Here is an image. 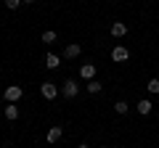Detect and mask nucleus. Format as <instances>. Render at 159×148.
I'll return each mask as SVG.
<instances>
[{
	"instance_id": "obj_13",
	"label": "nucleus",
	"mask_w": 159,
	"mask_h": 148,
	"mask_svg": "<svg viewBox=\"0 0 159 148\" xmlns=\"http://www.w3.org/2000/svg\"><path fill=\"white\" fill-rule=\"evenodd\" d=\"M101 82H98V80H90V82H88V93H101Z\"/></svg>"
},
{
	"instance_id": "obj_1",
	"label": "nucleus",
	"mask_w": 159,
	"mask_h": 148,
	"mask_svg": "<svg viewBox=\"0 0 159 148\" xmlns=\"http://www.w3.org/2000/svg\"><path fill=\"white\" fill-rule=\"evenodd\" d=\"M127 58H130V53H127V48H125V45H114V48H111V61L125 63Z\"/></svg>"
},
{
	"instance_id": "obj_12",
	"label": "nucleus",
	"mask_w": 159,
	"mask_h": 148,
	"mask_svg": "<svg viewBox=\"0 0 159 148\" xmlns=\"http://www.w3.org/2000/svg\"><path fill=\"white\" fill-rule=\"evenodd\" d=\"M43 42H48V45L56 42V32H53V29H45V32H43Z\"/></svg>"
},
{
	"instance_id": "obj_19",
	"label": "nucleus",
	"mask_w": 159,
	"mask_h": 148,
	"mask_svg": "<svg viewBox=\"0 0 159 148\" xmlns=\"http://www.w3.org/2000/svg\"><path fill=\"white\" fill-rule=\"evenodd\" d=\"M101 148H106V146H101Z\"/></svg>"
},
{
	"instance_id": "obj_9",
	"label": "nucleus",
	"mask_w": 159,
	"mask_h": 148,
	"mask_svg": "<svg viewBox=\"0 0 159 148\" xmlns=\"http://www.w3.org/2000/svg\"><path fill=\"white\" fill-rule=\"evenodd\" d=\"M45 66L48 69H58V66H61V58H58L56 53H48V56H45Z\"/></svg>"
},
{
	"instance_id": "obj_7",
	"label": "nucleus",
	"mask_w": 159,
	"mask_h": 148,
	"mask_svg": "<svg viewBox=\"0 0 159 148\" xmlns=\"http://www.w3.org/2000/svg\"><path fill=\"white\" fill-rule=\"evenodd\" d=\"M125 34H127V27L122 21H114L111 24V37H125Z\"/></svg>"
},
{
	"instance_id": "obj_4",
	"label": "nucleus",
	"mask_w": 159,
	"mask_h": 148,
	"mask_svg": "<svg viewBox=\"0 0 159 148\" xmlns=\"http://www.w3.org/2000/svg\"><path fill=\"white\" fill-rule=\"evenodd\" d=\"M21 93H24V90H21L19 85H8V87H6V101H8V103H16L19 98H21Z\"/></svg>"
},
{
	"instance_id": "obj_5",
	"label": "nucleus",
	"mask_w": 159,
	"mask_h": 148,
	"mask_svg": "<svg viewBox=\"0 0 159 148\" xmlns=\"http://www.w3.org/2000/svg\"><path fill=\"white\" fill-rule=\"evenodd\" d=\"M80 77H82V80H96V63H82V66H80Z\"/></svg>"
},
{
	"instance_id": "obj_14",
	"label": "nucleus",
	"mask_w": 159,
	"mask_h": 148,
	"mask_svg": "<svg viewBox=\"0 0 159 148\" xmlns=\"http://www.w3.org/2000/svg\"><path fill=\"white\" fill-rule=\"evenodd\" d=\"M127 108H130V106H127L125 101H117V103H114V111H117V114H127Z\"/></svg>"
},
{
	"instance_id": "obj_3",
	"label": "nucleus",
	"mask_w": 159,
	"mask_h": 148,
	"mask_svg": "<svg viewBox=\"0 0 159 148\" xmlns=\"http://www.w3.org/2000/svg\"><path fill=\"white\" fill-rule=\"evenodd\" d=\"M61 93H64V98H74L80 93V85L74 80H66V82H64V87H61Z\"/></svg>"
},
{
	"instance_id": "obj_10",
	"label": "nucleus",
	"mask_w": 159,
	"mask_h": 148,
	"mask_svg": "<svg viewBox=\"0 0 159 148\" xmlns=\"http://www.w3.org/2000/svg\"><path fill=\"white\" fill-rule=\"evenodd\" d=\"M151 106H154V103L148 101V98H143V101H138V114H143V116H146V114H151Z\"/></svg>"
},
{
	"instance_id": "obj_8",
	"label": "nucleus",
	"mask_w": 159,
	"mask_h": 148,
	"mask_svg": "<svg viewBox=\"0 0 159 148\" xmlns=\"http://www.w3.org/2000/svg\"><path fill=\"white\" fill-rule=\"evenodd\" d=\"M80 53H82V48H80L77 42H69V45H66V50H64V56H66V58H77Z\"/></svg>"
},
{
	"instance_id": "obj_17",
	"label": "nucleus",
	"mask_w": 159,
	"mask_h": 148,
	"mask_svg": "<svg viewBox=\"0 0 159 148\" xmlns=\"http://www.w3.org/2000/svg\"><path fill=\"white\" fill-rule=\"evenodd\" d=\"M77 148H90V146H88V143H80V146Z\"/></svg>"
},
{
	"instance_id": "obj_15",
	"label": "nucleus",
	"mask_w": 159,
	"mask_h": 148,
	"mask_svg": "<svg viewBox=\"0 0 159 148\" xmlns=\"http://www.w3.org/2000/svg\"><path fill=\"white\" fill-rule=\"evenodd\" d=\"M148 93H154V95H157V93H159V80H157V77H154V80H148Z\"/></svg>"
},
{
	"instance_id": "obj_6",
	"label": "nucleus",
	"mask_w": 159,
	"mask_h": 148,
	"mask_svg": "<svg viewBox=\"0 0 159 148\" xmlns=\"http://www.w3.org/2000/svg\"><path fill=\"white\" fill-rule=\"evenodd\" d=\"M61 135H64V130H61V127H48V143H58V140H61Z\"/></svg>"
},
{
	"instance_id": "obj_16",
	"label": "nucleus",
	"mask_w": 159,
	"mask_h": 148,
	"mask_svg": "<svg viewBox=\"0 0 159 148\" xmlns=\"http://www.w3.org/2000/svg\"><path fill=\"white\" fill-rule=\"evenodd\" d=\"M19 6H21V0H6V8H11V11L19 8Z\"/></svg>"
},
{
	"instance_id": "obj_18",
	"label": "nucleus",
	"mask_w": 159,
	"mask_h": 148,
	"mask_svg": "<svg viewBox=\"0 0 159 148\" xmlns=\"http://www.w3.org/2000/svg\"><path fill=\"white\" fill-rule=\"evenodd\" d=\"M21 3H34V0H21Z\"/></svg>"
},
{
	"instance_id": "obj_11",
	"label": "nucleus",
	"mask_w": 159,
	"mask_h": 148,
	"mask_svg": "<svg viewBox=\"0 0 159 148\" xmlns=\"http://www.w3.org/2000/svg\"><path fill=\"white\" fill-rule=\"evenodd\" d=\"M6 119H19V108L16 106H13V103H8V106H6Z\"/></svg>"
},
{
	"instance_id": "obj_2",
	"label": "nucleus",
	"mask_w": 159,
	"mask_h": 148,
	"mask_svg": "<svg viewBox=\"0 0 159 148\" xmlns=\"http://www.w3.org/2000/svg\"><path fill=\"white\" fill-rule=\"evenodd\" d=\"M40 95L48 98V101H53V98L58 95V87L53 85V82H43V85H40Z\"/></svg>"
}]
</instances>
